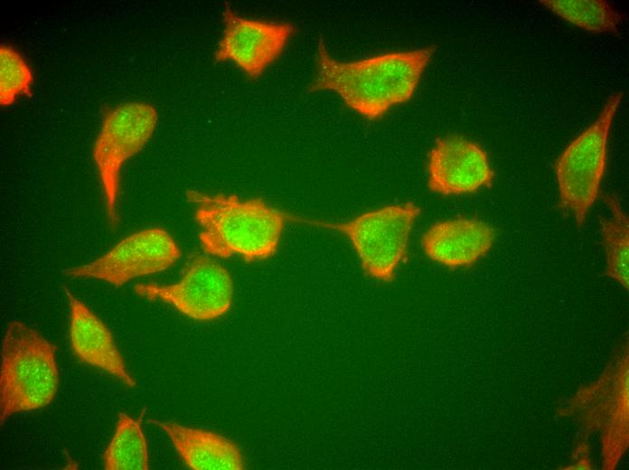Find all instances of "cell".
<instances>
[{
  "mask_svg": "<svg viewBox=\"0 0 629 470\" xmlns=\"http://www.w3.org/2000/svg\"><path fill=\"white\" fill-rule=\"evenodd\" d=\"M435 51L427 46L343 61L330 54L320 37L309 91H333L361 116L379 119L413 97Z\"/></svg>",
  "mask_w": 629,
  "mask_h": 470,
  "instance_id": "obj_1",
  "label": "cell"
},
{
  "mask_svg": "<svg viewBox=\"0 0 629 470\" xmlns=\"http://www.w3.org/2000/svg\"><path fill=\"white\" fill-rule=\"evenodd\" d=\"M187 200L197 205L195 220L205 253L239 256L246 262L267 259L278 249L289 214L262 198L242 200L235 194H206L190 190Z\"/></svg>",
  "mask_w": 629,
  "mask_h": 470,
  "instance_id": "obj_2",
  "label": "cell"
},
{
  "mask_svg": "<svg viewBox=\"0 0 629 470\" xmlns=\"http://www.w3.org/2000/svg\"><path fill=\"white\" fill-rule=\"evenodd\" d=\"M628 344L617 348L599 377L562 403L560 415L572 418L581 437L599 434L601 468L614 470L629 445Z\"/></svg>",
  "mask_w": 629,
  "mask_h": 470,
  "instance_id": "obj_3",
  "label": "cell"
},
{
  "mask_svg": "<svg viewBox=\"0 0 629 470\" xmlns=\"http://www.w3.org/2000/svg\"><path fill=\"white\" fill-rule=\"evenodd\" d=\"M59 387L56 346L22 321H11L2 342L0 419L46 407Z\"/></svg>",
  "mask_w": 629,
  "mask_h": 470,
  "instance_id": "obj_4",
  "label": "cell"
},
{
  "mask_svg": "<svg viewBox=\"0 0 629 470\" xmlns=\"http://www.w3.org/2000/svg\"><path fill=\"white\" fill-rule=\"evenodd\" d=\"M421 208L412 202L386 205L347 221L328 222L289 215V221L333 230L350 240L363 272L382 282L394 280L408 257V243Z\"/></svg>",
  "mask_w": 629,
  "mask_h": 470,
  "instance_id": "obj_5",
  "label": "cell"
},
{
  "mask_svg": "<svg viewBox=\"0 0 629 470\" xmlns=\"http://www.w3.org/2000/svg\"><path fill=\"white\" fill-rule=\"evenodd\" d=\"M622 98V92L612 94L596 120L567 146L554 164L561 207L573 214L578 228L597 198L609 132Z\"/></svg>",
  "mask_w": 629,
  "mask_h": 470,
  "instance_id": "obj_6",
  "label": "cell"
},
{
  "mask_svg": "<svg viewBox=\"0 0 629 470\" xmlns=\"http://www.w3.org/2000/svg\"><path fill=\"white\" fill-rule=\"evenodd\" d=\"M157 121L155 108L146 102L127 101L104 108L93 159L102 186L107 216L112 225L118 221L117 207L122 166L145 147Z\"/></svg>",
  "mask_w": 629,
  "mask_h": 470,
  "instance_id": "obj_7",
  "label": "cell"
},
{
  "mask_svg": "<svg viewBox=\"0 0 629 470\" xmlns=\"http://www.w3.org/2000/svg\"><path fill=\"white\" fill-rule=\"evenodd\" d=\"M135 292L150 301L172 305L197 321H211L225 315L233 297V282L228 270L211 258L193 254L181 279L171 285L137 284Z\"/></svg>",
  "mask_w": 629,
  "mask_h": 470,
  "instance_id": "obj_8",
  "label": "cell"
},
{
  "mask_svg": "<svg viewBox=\"0 0 629 470\" xmlns=\"http://www.w3.org/2000/svg\"><path fill=\"white\" fill-rule=\"evenodd\" d=\"M181 256V249L165 230L149 228L124 238L100 258L62 272L71 277H90L121 287L133 278L169 268Z\"/></svg>",
  "mask_w": 629,
  "mask_h": 470,
  "instance_id": "obj_9",
  "label": "cell"
},
{
  "mask_svg": "<svg viewBox=\"0 0 629 470\" xmlns=\"http://www.w3.org/2000/svg\"><path fill=\"white\" fill-rule=\"evenodd\" d=\"M222 15L224 29L214 59L232 61L250 79L259 78L280 57L295 31L290 23L243 17L229 4Z\"/></svg>",
  "mask_w": 629,
  "mask_h": 470,
  "instance_id": "obj_10",
  "label": "cell"
},
{
  "mask_svg": "<svg viewBox=\"0 0 629 470\" xmlns=\"http://www.w3.org/2000/svg\"><path fill=\"white\" fill-rule=\"evenodd\" d=\"M427 169L429 190L444 196L491 187L495 176L486 151L478 143L455 135L437 139L428 153Z\"/></svg>",
  "mask_w": 629,
  "mask_h": 470,
  "instance_id": "obj_11",
  "label": "cell"
},
{
  "mask_svg": "<svg viewBox=\"0 0 629 470\" xmlns=\"http://www.w3.org/2000/svg\"><path fill=\"white\" fill-rule=\"evenodd\" d=\"M493 228L478 219L457 217L437 221L422 235L427 257L449 268L474 265L491 250Z\"/></svg>",
  "mask_w": 629,
  "mask_h": 470,
  "instance_id": "obj_12",
  "label": "cell"
},
{
  "mask_svg": "<svg viewBox=\"0 0 629 470\" xmlns=\"http://www.w3.org/2000/svg\"><path fill=\"white\" fill-rule=\"evenodd\" d=\"M70 304V342L80 361L101 369L129 387L136 386L108 326L70 291L63 287Z\"/></svg>",
  "mask_w": 629,
  "mask_h": 470,
  "instance_id": "obj_13",
  "label": "cell"
},
{
  "mask_svg": "<svg viewBox=\"0 0 629 470\" xmlns=\"http://www.w3.org/2000/svg\"><path fill=\"white\" fill-rule=\"evenodd\" d=\"M163 429L184 463L195 470L244 469L242 454L230 439L209 430L149 419Z\"/></svg>",
  "mask_w": 629,
  "mask_h": 470,
  "instance_id": "obj_14",
  "label": "cell"
},
{
  "mask_svg": "<svg viewBox=\"0 0 629 470\" xmlns=\"http://www.w3.org/2000/svg\"><path fill=\"white\" fill-rule=\"evenodd\" d=\"M107 470H146L148 449L141 418L134 419L120 412L114 436L104 453Z\"/></svg>",
  "mask_w": 629,
  "mask_h": 470,
  "instance_id": "obj_15",
  "label": "cell"
},
{
  "mask_svg": "<svg viewBox=\"0 0 629 470\" xmlns=\"http://www.w3.org/2000/svg\"><path fill=\"white\" fill-rule=\"evenodd\" d=\"M605 201L611 211V217L601 221L606 260V274L628 291L629 219L615 196L607 195Z\"/></svg>",
  "mask_w": 629,
  "mask_h": 470,
  "instance_id": "obj_16",
  "label": "cell"
},
{
  "mask_svg": "<svg viewBox=\"0 0 629 470\" xmlns=\"http://www.w3.org/2000/svg\"><path fill=\"white\" fill-rule=\"evenodd\" d=\"M552 13L572 24L594 33H616L624 14L605 0H540Z\"/></svg>",
  "mask_w": 629,
  "mask_h": 470,
  "instance_id": "obj_17",
  "label": "cell"
},
{
  "mask_svg": "<svg viewBox=\"0 0 629 470\" xmlns=\"http://www.w3.org/2000/svg\"><path fill=\"white\" fill-rule=\"evenodd\" d=\"M33 75L23 56L14 47L0 45V105L14 104L18 97L32 96Z\"/></svg>",
  "mask_w": 629,
  "mask_h": 470,
  "instance_id": "obj_18",
  "label": "cell"
},
{
  "mask_svg": "<svg viewBox=\"0 0 629 470\" xmlns=\"http://www.w3.org/2000/svg\"><path fill=\"white\" fill-rule=\"evenodd\" d=\"M571 463L561 469L565 470H590L592 465L589 458V444L587 439L580 437L575 446L571 456Z\"/></svg>",
  "mask_w": 629,
  "mask_h": 470,
  "instance_id": "obj_19",
  "label": "cell"
}]
</instances>
